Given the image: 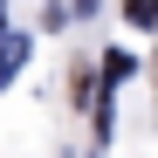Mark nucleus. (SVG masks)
I'll return each instance as SVG.
<instances>
[{"instance_id":"nucleus-1","label":"nucleus","mask_w":158,"mask_h":158,"mask_svg":"<svg viewBox=\"0 0 158 158\" xmlns=\"http://www.w3.org/2000/svg\"><path fill=\"white\" fill-rule=\"evenodd\" d=\"M21 62H28V35H0V89L21 76Z\"/></svg>"},{"instance_id":"nucleus-2","label":"nucleus","mask_w":158,"mask_h":158,"mask_svg":"<svg viewBox=\"0 0 158 158\" xmlns=\"http://www.w3.org/2000/svg\"><path fill=\"white\" fill-rule=\"evenodd\" d=\"M131 69H138V62H131V55H124V48H110V55H103V89H110V83H124V76H131Z\"/></svg>"},{"instance_id":"nucleus-3","label":"nucleus","mask_w":158,"mask_h":158,"mask_svg":"<svg viewBox=\"0 0 158 158\" xmlns=\"http://www.w3.org/2000/svg\"><path fill=\"white\" fill-rule=\"evenodd\" d=\"M124 21H138V28H158V0H124Z\"/></svg>"},{"instance_id":"nucleus-4","label":"nucleus","mask_w":158,"mask_h":158,"mask_svg":"<svg viewBox=\"0 0 158 158\" xmlns=\"http://www.w3.org/2000/svg\"><path fill=\"white\" fill-rule=\"evenodd\" d=\"M76 14H96V0H76Z\"/></svg>"},{"instance_id":"nucleus-5","label":"nucleus","mask_w":158,"mask_h":158,"mask_svg":"<svg viewBox=\"0 0 158 158\" xmlns=\"http://www.w3.org/2000/svg\"><path fill=\"white\" fill-rule=\"evenodd\" d=\"M0 35H7V0H0Z\"/></svg>"}]
</instances>
